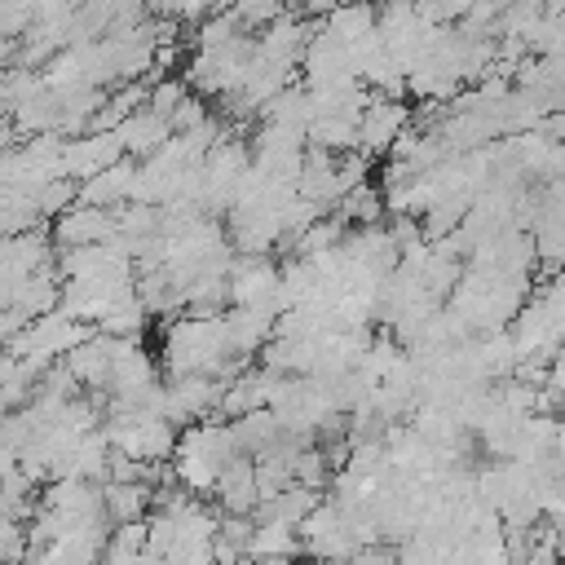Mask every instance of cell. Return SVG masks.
Segmentation results:
<instances>
[{"instance_id": "cell-10", "label": "cell", "mask_w": 565, "mask_h": 565, "mask_svg": "<svg viewBox=\"0 0 565 565\" xmlns=\"http://www.w3.org/2000/svg\"><path fill=\"white\" fill-rule=\"evenodd\" d=\"M146 556H150V525L146 521H128V525L106 530L102 565H141Z\"/></svg>"}, {"instance_id": "cell-4", "label": "cell", "mask_w": 565, "mask_h": 565, "mask_svg": "<svg viewBox=\"0 0 565 565\" xmlns=\"http://www.w3.org/2000/svg\"><path fill=\"white\" fill-rule=\"evenodd\" d=\"M415 128V110L406 97H371V106L358 119V154L366 159H388L393 146Z\"/></svg>"}, {"instance_id": "cell-6", "label": "cell", "mask_w": 565, "mask_h": 565, "mask_svg": "<svg viewBox=\"0 0 565 565\" xmlns=\"http://www.w3.org/2000/svg\"><path fill=\"white\" fill-rule=\"evenodd\" d=\"M49 238H53V247H57V252H66V247L110 243V238H115V212H106V207H88V203H79V199H75L66 212H57V216H53Z\"/></svg>"}, {"instance_id": "cell-11", "label": "cell", "mask_w": 565, "mask_h": 565, "mask_svg": "<svg viewBox=\"0 0 565 565\" xmlns=\"http://www.w3.org/2000/svg\"><path fill=\"white\" fill-rule=\"evenodd\" d=\"M26 556H31V525L0 521V565H22Z\"/></svg>"}, {"instance_id": "cell-1", "label": "cell", "mask_w": 565, "mask_h": 565, "mask_svg": "<svg viewBox=\"0 0 565 565\" xmlns=\"http://www.w3.org/2000/svg\"><path fill=\"white\" fill-rule=\"evenodd\" d=\"M159 362H163V375L234 380L238 371H247V362H238L234 349H230L225 313H177V318H168Z\"/></svg>"}, {"instance_id": "cell-5", "label": "cell", "mask_w": 565, "mask_h": 565, "mask_svg": "<svg viewBox=\"0 0 565 565\" xmlns=\"http://www.w3.org/2000/svg\"><path fill=\"white\" fill-rule=\"evenodd\" d=\"M124 159V146H119V132L115 128H102V132H84V137H66L62 141V177H71L75 185L115 168Z\"/></svg>"}, {"instance_id": "cell-3", "label": "cell", "mask_w": 565, "mask_h": 565, "mask_svg": "<svg viewBox=\"0 0 565 565\" xmlns=\"http://www.w3.org/2000/svg\"><path fill=\"white\" fill-rule=\"evenodd\" d=\"M230 309H274L282 318V265L274 256L238 252L230 265Z\"/></svg>"}, {"instance_id": "cell-2", "label": "cell", "mask_w": 565, "mask_h": 565, "mask_svg": "<svg viewBox=\"0 0 565 565\" xmlns=\"http://www.w3.org/2000/svg\"><path fill=\"white\" fill-rule=\"evenodd\" d=\"M238 441H234V428L230 419H199L190 428H181L177 437V450H172V481L199 499H212L216 481L225 477V468L238 459Z\"/></svg>"}, {"instance_id": "cell-7", "label": "cell", "mask_w": 565, "mask_h": 565, "mask_svg": "<svg viewBox=\"0 0 565 565\" xmlns=\"http://www.w3.org/2000/svg\"><path fill=\"white\" fill-rule=\"evenodd\" d=\"M322 35H331L335 44H344L349 53L366 49L380 40V4L371 0H340L322 22H318Z\"/></svg>"}, {"instance_id": "cell-12", "label": "cell", "mask_w": 565, "mask_h": 565, "mask_svg": "<svg viewBox=\"0 0 565 565\" xmlns=\"http://www.w3.org/2000/svg\"><path fill=\"white\" fill-rule=\"evenodd\" d=\"M344 565H402V556H397V543L375 539V543H362Z\"/></svg>"}, {"instance_id": "cell-8", "label": "cell", "mask_w": 565, "mask_h": 565, "mask_svg": "<svg viewBox=\"0 0 565 565\" xmlns=\"http://www.w3.org/2000/svg\"><path fill=\"white\" fill-rule=\"evenodd\" d=\"M212 499H216V508H221L225 516H256V508H260L256 459H252V455H238V459L225 468V477L216 481Z\"/></svg>"}, {"instance_id": "cell-9", "label": "cell", "mask_w": 565, "mask_h": 565, "mask_svg": "<svg viewBox=\"0 0 565 565\" xmlns=\"http://www.w3.org/2000/svg\"><path fill=\"white\" fill-rule=\"evenodd\" d=\"M115 132H119L124 154H128V159H137V163H146L154 150H163V146L172 141V119H163L159 110L141 106V110H132Z\"/></svg>"}]
</instances>
